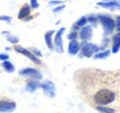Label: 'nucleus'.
<instances>
[{
  "mask_svg": "<svg viewBox=\"0 0 120 113\" xmlns=\"http://www.w3.org/2000/svg\"><path fill=\"white\" fill-rule=\"evenodd\" d=\"M115 100V94L110 90H101L94 96V101L98 105H107Z\"/></svg>",
  "mask_w": 120,
  "mask_h": 113,
  "instance_id": "obj_1",
  "label": "nucleus"
},
{
  "mask_svg": "<svg viewBox=\"0 0 120 113\" xmlns=\"http://www.w3.org/2000/svg\"><path fill=\"white\" fill-rule=\"evenodd\" d=\"M99 51H103L102 47L93 44V43H89L88 40L83 42L80 44V56H85V57H90L93 53H97Z\"/></svg>",
  "mask_w": 120,
  "mask_h": 113,
  "instance_id": "obj_2",
  "label": "nucleus"
},
{
  "mask_svg": "<svg viewBox=\"0 0 120 113\" xmlns=\"http://www.w3.org/2000/svg\"><path fill=\"white\" fill-rule=\"evenodd\" d=\"M97 18H98V22H101L102 26H103L105 34H110L115 29V21L110 16H107V14H98Z\"/></svg>",
  "mask_w": 120,
  "mask_h": 113,
  "instance_id": "obj_3",
  "label": "nucleus"
},
{
  "mask_svg": "<svg viewBox=\"0 0 120 113\" xmlns=\"http://www.w3.org/2000/svg\"><path fill=\"white\" fill-rule=\"evenodd\" d=\"M19 75L21 77H27V78H32L35 81H40L43 78L41 73H40L38 69H34V68H25V69H21L19 70Z\"/></svg>",
  "mask_w": 120,
  "mask_h": 113,
  "instance_id": "obj_4",
  "label": "nucleus"
},
{
  "mask_svg": "<svg viewBox=\"0 0 120 113\" xmlns=\"http://www.w3.org/2000/svg\"><path fill=\"white\" fill-rule=\"evenodd\" d=\"M97 5L101 7V8L109 9V11H119L120 0H102V1H98Z\"/></svg>",
  "mask_w": 120,
  "mask_h": 113,
  "instance_id": "obj_5",
  "label": "nucleus"
},
{
  "mask_svg": "<svg viewBox=\"0 0 120 113\" xmlns=\"http://www.w3.org/2000/svg\"><path fill=\"white\" fill-rule=\"evenodd\" d=\"M40 87L43 88V91H44V94L47 95V96L54 97V95H56V86H54V83H53L52 81H44L41 84H40Z\"/></svg>",
  "mask_w": 120,
  "mask_h": 113,
  "instance_id": "obj_6",
  "label": "nucleus"
},
{
  "mask_svg": "<svg viewBox=\"0 0 120 113\" xmlns=\"http://www.w3.org/2000/svg\"><path fill=\"white\" fill-rule=\"evenodd\" d=\"M65 33V27L60 29L57 33H56V37H54V47H56V51L58 53H62L63 52V42H62V35Z\"/></svg>",
  "mask_w": 120,
  "mask_h": 113,
  "instance_id": "obj_7",
  "label": "nucleus"
},
{
  "mask_svg": "<svg viewBox=\"0 0 120 113\" xmlns=\"http://www.w3.org/2000/svg\"><path fill=\"white\" fill-rule=\"evenodd\" d=\"M78 35L80 37V39H83L84 42L85 40H89L93 35V26L92 25H85L80 29V31L78 33Z\"/></svg>",
  "mask_w": 120,
  "mask_h": 113,
  "instance_id": "obj_8",
  "label": "nucleus"
},
{
  "mask_svg": "<svg viewBox=\"0 0 120 113\" xmlns=\"http://www.w3.org/2000/svg\"><path fill=\"white\" fill-rule=\"evenodd\" d=\"M16 109V103L11 100H0V113H11Z\"/></svg>",
  "mask_w": 120,
  "mask_h": 113,
  "instance_id": "obj_9",
  "label": "nucleus"
},
{
  "mask_svg": "<svg viewBox=\"0 0 120 113\" xmlns=\"http://www.w3.org/2000/svg\"><path fill=\"white\" fill-rule=\"evenodd\" d=\"M14 50L17 51V52H19V53H22V55H25L26 57H29L30 60H32L34 63H36V64H40V60L36 57V56L34 55L32 52H30L29 50H25V48H22V47H14Z\"/></svg>",
  "mask_w": 120,
  "mask_h": 113,
  "instance_id": "obj_10",
  "label": "nucleus"
},
{
  "mask_svg": "<svg viewBox=\"0 0 120 113\" xmlns=\"http://www.w3.org/2000/svg\"><path fill=\"white\" fill-rule=\"evenodd\" d=\"M79 51H80V44H79V42H78V40H71L70 44H68L67 52L70 53V55L75 56V55H78V53H79Z\"/></svg>",
  "mask_w": 120,
  "mask_h": 113,
  "instance_id": "obj_11",
  "label": "nucleus"
},
{
  "mask_svg": "<svg viewBox=\"0 0 120 113\" xmlns=\"http://www.w3.org/2000/svg\"><path fill=\"white\" fill-rule=\"evenodd\" d=\"M120 50V33L112 37V53H117Z\"/></svg>",
  "mask_w": 120,
  "mask_h": 113,
  "instance_id": "obj_12",
  "label": "nucleus"
},
{
  "mask_svg": "<svg viewBox=\"0 0 120 113\" xmlns=\"http://www.w3.org/2000/svg\"><path fill=\"white\" fill-rule=\"evenodd\" d=\"M40 87V83L38 81H30V82H27V84H26V91L27 92H34V91H36V88H39Z\"/></svg>",
  "mask_w": 120,
  "mask_h": 113,
  "instance_id": "obj_13",
  "label": "nucleus"
},
{
  "mask_svg": "<svg viewBox=\"0 0 120 113\" xmlns=\"http://www.w3.org/2000/svg\"><path fill=\"white\" fill-rule=\"evenodd\" d=\"M88 24V21H86V17H81L80 20H78V21L75 22V25H74L72 27V31H78V30H80L83 26H85V25Z\"/></svg>",
  "mask_w": 120,
  "mask_h": 113,
  "instance_id": "obj_14",
  "label": "nucleus"
},
{
  "mask_svg": "<svg viewBox=\"0 0 120 113\" xmlns=\"http://www.w3.org/2000/svg\"><path fill=\"white\" fill-rule=\"evenodd\" d=\"M52 35H54V31L53 30H49V31L45 34V43H47V46L50 48V50H53V42H52Z\"/></svg>",
  "mask_w": 120,
  "mask_h": 113,
  "instance_id": "obj_15",
  "label": "nucleus"
},
{
  "mask_svg": "<svg viewBox=\"0 0 120 113\" xmlns=\"http://www.w3.org/2000/svg\"><path fill=\"white\" fill-rule=\"evenodd\" d=\"M29 14H30V7L29 5H23L21 8V11H19V13H18V17L21 20H25Z\"/></svg>",
  "mask_w": 120,
  "mask_h": 113,
  "instance_id": "obj_16",
  "label": "nucleus"
},
{
  "mask_svg": "<svg viewBox=\"0 0 120 113\" xmlns=\"http://www.w3.org/2000/svg\"><path fill=\"white\" fill-rule=\"evenodd\" d=\"M110 55H111V51H109V50L99 51V52H97L96 55H94V59H97V60H99V59H106V57H109Z\"/></svg>",
  "mask_w": 120,
  "mask_h": 113,
  "instance_id": "obj_17",
  "label": "nucleus"
},
{
  "mask_svg": "<svg viewBox=\"0 0 120 113\" xmlns=\"http://www.w3.org/2000/svg\"><path fill=\"white\" fill-rule=\"evenodd\" d=\"M3 69L8 73H13L14 71V65L11 63V61H4L3 63Z\"/></svg>",
  "mask_w": 120,
  "mask_h": 113,
  "instance_id": "obj_18",
  "label": "nucleus"
},
{
  "mask_svg": "<svg viewBox=\"0 0 120 113\" xmlns=\"http://www.w3.org/2000/svg\"><path fill=\"white\" fill-rule=\"evenodd\" d=\"M97 110L101 113H115V109H111V108H107L105 105H98L97 107Z\"/></svg>",
  "mask_w": 120,
  "mask_h": 113,
  "instance_id": "obj_19",
  "label": "nucleus"
},
{
  "mask_svg": "<svg viewBox=\"0 0 120 113\" xmlns=\"http://www.w3.org/2000/svg\"><path fill=\"white\" fill-rule=\"evenodd\" d=\"M86 21L89 22V25H96L97 22H98V18H97V16H94V14H90V16H88L86 17Z\"/></svg>",
  "mask_w": 120,
  "mask_h": 113,
  "instance_id": "obj_20",
  "label": "nucleus"
},
{
  "mask_svg": "<svg viewBox=\"0 0 120 113\" xmlns=\"http://www.w3.org/2000/svg\"><path fill=\"white\" fill-rule=\"evenodd\" d=\"M7 39L9 40V42L11 43H14V44H16V43H18V37H14V35H9V37H7Z\"/></svg>",
  "mask_w": 120,
  "mask_h": 113,
  "instance_id": "obj_21",
  "label": "nucleus"
},
{
  "mask_svg": "<svg viewBox=\"0 0 120 113\" xmlns=\"http://www.w3.org/2000/svg\"><path fill=\"white\" fill-rule=\"evenodd\" d=\"M79 35H78V31H72V33H70V34H68V39L70 40H76V38H78Z\"/></svg>",
  "mask_w": 120,
  "mask_h": 113,
  "instance_id": "obj_22",
  "label": "nucleus"
},
{
  "mask_svg": "<svg viewBox=\"0 0 120 113\" xmlns=\"http://www.w3.org/2000/svg\"><path fill=\"white\" fill-rule=\"evenodd\" d=\"M30 5H31V8H38V7H39V3H38V0H31V1H30Z\"/></svg>",
  "mask_w": 120,
  "mask_h": 113,
  "instance_id": "obj_23",
  "label": "nucleus"
},
{
  "mask_svg": "<svg viewBox=\"0 0 120 113\" xmlns=\"http://www.w3.org/2000/svg\"><path fill=\"white\" fill-rule=\"evenodd\" d=\"M0 21H7V22H11L12 18L9 16H0Z\"/></svg>",
  "mask_w": 120,
  "mask_h": 113,
  "instance_id": "obj_24",
  "label": "nucleus"
},
{
  "mask_svg": "<svg viewBox=\"0 0 120 113\" xmlns=\"http://www.w3.org/2000/svg\"><path fill=\"white\" fill-rule=\"evenodd\" d=\"M9 56L7 55V53H0V60H3V61H8Z\"/></svg>",
  "mask_w": 120,
  "mask_h": 113,
  "instance_id": "obj_25",
  "label": "nucleus"
},
{
  "mask_svg": "<svg viewBox=\"0 0 120 113\" xmlns=\"http://www.w3.org/2000/svg\"><path fill=\"white\" fill-rule=\"evenodd\" d=\"M63 9H65V5H61V7H57V8H54V9H53V12H54V13H58V12H62Z\"/></svg>",
  "mask_w": 120,
  "mask_h": 113,
  "instance_id": "obj_26",
  "label": "nucleus"
},
{
  "mask_svg": "<svg viewBox=\"0 0 120 113\" xmlns=\"http://www.w3.org/2000/svg\"><path fill=\"white\" fill-rule=\"evenodd\" d=\"M57 4H63L62 0H52L50 1V5H57Z\"/></svg>",
  "mask_w": 120,
  "mask_h": 113,
  "instance_id": "obj_27",
  "label": "nucleus"
},
{
  "mask_svg": "<svg viewBox=\"0 0 120 113\" xmlns=\"http://www.w3.org/2000/svg\"><path fill=\"white\" fill-rule=\"evenodd\" d=\"M34 53H35V55H38V56H39V57H40V56H41V53H40L39 51H36V50H34Z\"/></svg>",
  "mask_w": 120,
  "mask_h": 113,
  "instance_id": "obj_28",
  "label": "nucleus"
}]
</instances>
